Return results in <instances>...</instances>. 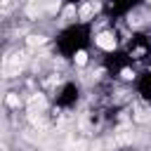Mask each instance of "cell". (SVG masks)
Instances as JSON below:
<instances>
[{"mask_svg": "<svg viewBox=\"0 0 151 151\" xmlns=\"http://www.w3.org/2000/svg\"><path fill=\"white\" fill-rule=\"evenodd\" d=\"M132 76H134V73H132V71H130V68H125V71H123V78H125V80H130V78H132Z\"/></svg>", "mask_w": 151, "mask_h": 151, "instance_id": "cell-6", "label": "cell"}, {"mask_svg": "<svg viewBox=\"0 0 151 151\" xmlns=\"http://www.w3.org/2000/svg\"><path fill=\"white\" fill-rule=\"evenodd\" d=\"M5 104H7L9 109H19V104H21V99H19V94H17V92H9V94L5 97Z\"/></svg>", "mask_w": 151, "mask_h": 151, "instance_id": "cell-2", "label": "cell"}, {"mask_svg": "<svg viewBox=\"0 0 151 151\" xmlns=\"http://www.w3.org/2000/svg\"><path fill=\"white\" fill-rule=\"evenodd\" d=\"M45 40H47L45 35H28L26 38V45L28 47H38V45H45Z\"/></svg>", "mask_w": 151, "mask_h": 151, "instance_id": "cell-3", "label": "cell"}, {"mask_svg": "<svg viewBox=\"0 0 151 151\" xmlns=\"http://www.w3.org/2000/svg\"><path fill=\"white\" fill-rule=\"evenodd\" d=\"M76 64H78V66H85V64H87V52H83V50L76 52Z\"/></svg>", "mask_w": 151, "mask_h": 151, "instance_id": "cell-4", "label": "cell"}, {"mask_svg": "<svg viewBox=\"0 0 151 151\" xmlns=\"http://www.w3.org/2000/svg\"><path fill=\"white\" fill-rule=\"evenodd\" d=\"M94 42H97V47H101V50H106V52L116 50V38H113V33H99V35L94 38Z\"/></svg>", "mask_w": 151, "mask_h": 151, "instance_id": "cell-1", "label": "cell"}, {"mask_svg": "<svg viewBox=\"0 0 151 151\" xmlns=\"http://www.w3.org/2000/svg\"><path fill=\"white\" fill-rule=\"evenodd\" d=\"M73 17H76V5H68V7L64 9V19H66V21H71Z\"/></svg>", "mask_w": 151, "mask_h": 151, "instance_id": "cell-5", "label": "cell"}]
</instances>
